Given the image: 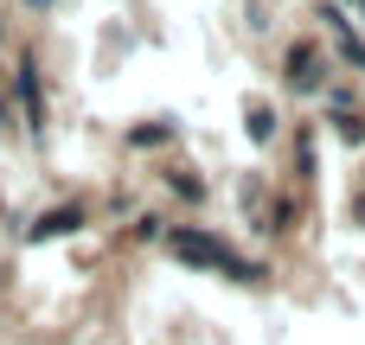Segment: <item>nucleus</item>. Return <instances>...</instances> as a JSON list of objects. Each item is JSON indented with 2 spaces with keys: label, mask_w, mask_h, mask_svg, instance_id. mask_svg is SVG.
<instances>
[{
  "label": "nucleus",
  "mask_w": 365,
  "mask_h": 345,
  "mask_svg": "<svg viewBox=\"0 0 365 345\" xmlns=\"http://www.w3.org/2000/svg\"><path fill=\"white\" fill-rule=\"evenodd\" d=\"M167 250L186 262V269H212V275H225V282H263L269 269L263 262H244L218 230H192V224H173L167 230Z\"/></svg>",
  "instance_id": "f257e3e1"
},
{
  "label": "nucleus",
  "mask_w": 365,
  "mask_h": 345,
  "mask_svg": "<svg viewBox=\"0 0 365 345\" xmlns=\"http://www.w3.org/2000/svg\"><path fill=\"white\" fill-rule=\"evenodd\" d=\"M83 224H90L83 205H51V211H38V218L26 224V243H58V237H77Z\"/></svg>",
  "instance_id": "f03ea898"
},
{
  "label": "nucleus",
  "mask_w": 365,
  "mask_h": 345,
  "mask_svg": "<svg viewBox=\"0 0 365 345\" xmlns=\"http://www.w3.org/2000/svg\"><path fill=\"white\" fill-rule=\"evenodd\" d=\"M13 90H19V115H26V128L45 134V96H38V58H32V51L13 64Z\"/></svg>",
  "instance_id": "7ed1b4c3"
},
{
  "label": "nucleus",
  "mask_w": 365,
  "mask_h": 345,
  "mask_svg": "<svg viewBox=\"0 0 365 345\" xmlns=\"http://www.w3.org/2000/svg\"><path fill=\"white\" fill-rule=\"evenodd\" d=\"M321 83V58L314 45H289V90H314Z\"/></svg>",
  "instance_id": "20e7f679"
},
{
  "label": "nucleus",
  "mask_w": 365,
  "mask_h": 345,
  "mask_svg": "<svg viewBox=\"0 0 365 345\" xmlns=\"http://www.w3.org/2000/svg\"><path fill=\"white\" fill-rule=\"evenodd\" d=\"M167 134H173L167 122H154V128H128V147H160Z\"/></svg>",
  "instance_id": "39448f33"
},
{
  "label": "nucleus",
  "mask_w": 365,
  "mask_h": 345,
  "mask_svg": "<svg viewBox=\"0 0 365 345\" xmlns=\"http://www.w3.org/2000/svg\"><path fill=\"white\" fill-rule=\"evenodd\" d=\"M269 134H276V122H269V109L257 102V109H250V141H269Z\"/></svg>",
  "instance_id": "423d86ee"
},
{
  "label": "nucleus",
  "mask_w": 365,
  "mask_h": 345,
  "mask_svg": "<svg viewBox=\"0 0 365 345\" xmlns=\"http://www.w3.org/2000/svg\"><path fill=\"white\" fill-rule=\"evenodd\" d=\"M167 179H173L180 198H205V179H192V173H167Z\"/></svg>",
  "instance_id": "0eeeda50"
},
{
  "label": "nucleus",
  "mask_w": 365,
  "mask_h": 345,
  "mask_svg": "<svg viewBox=\"0 0 365 345\" xmlns=\"http://www.w3.org/2000/svg\"><path fill=\"white\" fill-rule=\"evenodd\" d=\"M154 237H167V230H160V218H154V211H148V218H135V243H154Z\"/></svg>",
  "instance_id": "6e6552de"
},
{
  "label": "nucleus",
  "mask_w": 365,
  "mask_h": 345,
  "mask_svg": "<svg viewBox=\"0 0 365 345\" xmlns=\"http://www.w3.org/2000/svg\"><path fill=\"white\" fill-rule=\"evenodd\" d=\"M340 141H365V122H359V115H340Z\"/></svg>",
  "instance_id": "1a4fd4ad"
},
{
  "label": "nucleus",
  "mask_w": 365,
  "mask_h": 345,
  "mask_svg": "<svg viewBox=\"0 0 365 345\" xmlns=\"http://www.w3.org/2000/svg\"><path fill=\"white\" fill-rule=\"evenodd\" d=\"M26 6H32V13H45V6H58V0H26Z\"/></svg>",
  "instance_id": "9d476101"
},
{
  "label": "nucleus",
  "mask_w": 365,
  "mask_h": 345,
  "mask_svg": "<svg viewBox=\"0 0 365 345\" xmlns=\"http://www.w3.org/2000/svg\"><path fill=\"white\" fill-rule=\"evenodd\" d=\"M0 32H6V26H0Z\"/></svg>",
  "instance_id": "9b49d317"
}]
</instances>
